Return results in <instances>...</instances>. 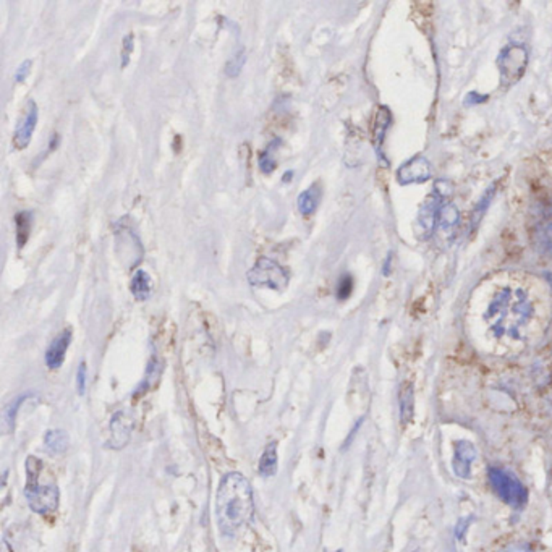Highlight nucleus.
<instances>
[{
  "label": "nucleus",
  "instance_id": "393cba45",
  "mask_svg": "<svg viewBox=\"0 0 552 552\" xmlns=\"http://www.w3.org/2000/svg\"><path fill=\"white\" fill-rule=\"evenodd\" d=\"M39 472H41V462L38 459H34V457H29L26 462V473H28L29 483H34V479L39 474Z\"/></svg>",
  "mask_w": 552,
  "mask_h": 552
},
{
  "label": "nucleus",
  "instance_id": "39448f33",
  "mask_svg": "<svg viewBox=\"0 0 552 552\" xmlns=\"http://www.w3.org/2000/svg\"><path fill=\"white\" fill-rule=\"evenodd\" d=\"M25 497L29 509H31L34 514L47 515L58 507L61 492H58L56 484L39 486L36 483H28L25 488Z\"/></svg>",
  "mask_w": 552,
  "mask_h": 552
},
{
  "label": "nucleus",
  "instance_id": "423d86ee",
  "mask_svg": "<svg viewBox=\"0 0 552 552\" xmlns=\"http://www.w3.org/2000/svg\"><path fill=\"white\" fill-rule=\"evenodd\" d=\"M499 68H501L502 80L514 85L526 68V51L520 46L506 47L499 56Z\"/></svg>",
  "mask_w": 552,
  "mask_h": 552
},
{
  "label": "nucleus",
  "instance_id": "f257e3e1",
  "mask_svg": "<svg viewBox=\"0 0 552 552\" xmlns=\"http://www.w3.org/2000/svg\"><path fill=\"white\" fill-rule=\"evenodd\" d=\"M534 316L530 293L521 287L506 285L492 295L484 311V323L497 340L516 342L525 337Z\"/></svg>",
  "mask_w": 552,
  "mask_h": 552
},
{
  "label": "nucleus",
  "instance_id": "ddd939ff",
  "mask_svg": "<svg viewBox=\"0 0 552 552\" xmlns=\"http://www.w3.org/2000/svg\"><path fill=\"white\" fill-rule=\"evenodd\" d=\"M441 209H442L441 194H439V192H436V194H432L431 198L426 201L423 209L420 212V225H421V231H423V236L431 235L436 222H439Z\"/></svg>",
  "mask_w": 552,
  "mask_h": 552
},
{
  "label": "nucleus",
  "instance_id": "7c9ffc66",
  "mask_svg": "<svg viewBox=\"0 0 552 552\" xmlns=\"http://www.w3.org/2000/svg\"><path fill=\"white\" fill-rule=\"evenodd\" d=\"M338 552H342V551H338Z\"/></svg>",
  "mask_w": 552,
  "mask_h": 552
},
{
  "label": "nucleus",
  "instance_id": "f3484780",
  "mask_svg": "<svg viewBox=\"0 0 552 552\" xmlns=\"http://www.w3.org/2000/svg\"><path fill=\"white\" fill-rule=\"evenodd\" d=\"M321 199V189L318 185H313L308 189H305L296 199V204H298V211L303 214V216H311V214L316 211V207L319 204Z\"/></svg>",
  "mask_w": 552,
  "mask_h": 552
},
{
  "label": "nucleus",
  "instance_id": "f03ea898",
  "mask_svg": "<svg viewBox=\"0 0 552 552\" xmlns=\"http://www.w3.org/2000/svg\"><path fill=\"white\" fill-rule=\"evenodd\" d=\"M216 515L221 531L227 536L248 525L254 515L253 489L249 481L239 472L227 473L217 489Z\"/></svg>",
  "mask_w": 552,
  "mask_h": 552
},
{
  "label": "nucleus",
  "instance_id": "6e6552de",
  "mask_svg": "<svg viewBox=\"0 0 552 552\" xmlns=\"http://www.w3.org/2000/svg\"><path fill=\"white\" fill-rule=\"evenodd\" d=\"M534 240L539 251L552 258V206L539 209L534 222Z\"/></svg>",
  "mask_w": 552,
  "mask_h": 552
},
{
  "label": "nucleus",
  "instance_id": "a211bd4d",
  "mask_svg": "<svg viewBox=\"0 0 552 552\" xmlns=\"http://www.w3.org/2000/svg\"><path fill=\"white\" fill-rule=\"evenodd\" d=\"M15 224H16L18 248H23L29 239V230H31V224H33V214L29 211L18 212L15 216Z\"/></svg>",
  "mask_w": 552,
  "mask_h": 552
},
{
  "label": "nucleus",
  "instance_id": "4468645a",
  "mask_svg": "<svg viewBox=\"0 0 552 552\" xmlns=\"http://www.w3.org/2000/svg\"><path fill=\"white\" fill-rule=\"evenodd\" d=\"M277 467H278L277 442H271V444H267V447L264 449V452H263V457L259 459L258 472L263 478H271L277 473Z\"/></svg>",
  "mask_w": 552,
  "mask_h": 552
},
{
  "label": "nucleus",
  "instance_id": "9d476101",
  "mask_svg": "<svg viewBox=\"0 0 552 552\" xmlns=\"http://www.w3.org/2000/svg\"><path fill=\"white\" fill-rule=\"evenodd\" d=\"M399 182L400 183H420L426 182L431 177V165L425 157L417 156L410 159L399 169Z\"/></svg>",
  "mask_w": 552,
  "mask_h": 552
},
{
  "label": "nucleus",
  "instance_id": "2eb2a0df",
  "mask_svg": "<svg viewBox=\"0 0 552 552\" xmlns=\"http://www.w3.org/2000/svg\"><path fill=\"white\" fill-rule=\"evenodd\" d=\"M130 290L136 300L145 301L151 296L152 292V283H151V277L146 271H136L135 276L132 277V282H130Z\"/></svg>",
  "mask_w": 552,
  "mask_h": 552
},
{
  "label": "nucleus",
  "instance_id": "412c9836",
  "mask_svg": "<svg viewBox=\"0 0 552 552\" xmlns=\"http://www.w3.org/2000/svg\"><path fill=\"white\" fill-rule=\"evenodd\" d=\"M457 221H459V212H457L455 207L452 204L444 206L441 209V216H439V222L442 224V227H452V225L457 224Z\"/></svg>",
  "mask_w": 552,
  "mask_h": 552
},
{
  "label": "nucleus",
  "instance_id": "6ab92c4d",
  "mask_svg": "<svg viewBox=\"0 0 552 552\" xmlns=\"http://www.w3.org/2000/svg\"><path fill=\"white\" fill-rule=\"evenodd\" d=\"M29 397H31L29 394H28V395L18 397V399H16L15 402L9 403V405L4 408V415H2V429H4V432H10L11 429H14V426H15V418H16V412H18V410H20L21 403L25 402V400H28Z\"/></svg>",
  "mask_w": 552,
  "mask_h": 552
},
{
  "label": "nucleus",
  "instance_id": "0eeeda50",
  "mask_svg": "<svg viewBox=\"0 0 552 552\" xmlns=\"http://www.w3.org/2000/svg\"><path fill=\"white\" fill-rule=\"evenodd\" d=\"M38 117H39L38 105H36L34 100H28L25 110H23L20 122H18L14 140H11L15 150L23 151L29 146V142H31V138H33V133L36 130V123H38Z\"/></svg>",
  "mask_w": 552,
  "mask_h": 552
},
{
  "label": "nucleus",
  "instance_id": "cd10ccee",
  "mask_svg": "<svg viewBox=\"0 0 552 552\" xmlns=\"http://www.w3.org/2000/svg\"><path fill=\"white\" fill-rule=\"evenodd\" d=\"M502 552H531V549L528 548L526 544H514L509 546V548H506Z\"/></svg>",
  "mask_w": 552,
  "mask_h": 552
},
{
  "label": "nucleus",
  "instance_id": "9b49d317",
  "mask_svg": "<svg viewBox=\"0 0 552 552\" xmlns=\"http://www.w3.org/2000/svg\"><path fill=\"white\" fill-rule=\"evenodd\" d=\"M132 437V421L123 412L115 413L110 421L109 447L123 449Z\"/></svg>",
  "mask_w": 552,
  "mask_h": 552
},
{
  "label": "nucleus",
  "instance_id": "bb28decb",
  "mask_svg": "<svg viewBox=\"0 0 552 552\" xmlns=\"http://www.w3.org/2000/svg\"><path fill=\"white\" fill-rule=\"evenodd\" d=\"M132 41H133V36L132 34H130V36H127V38H125L123 39V44H125V47H123V67H125V65H127V62H128V53H132V49H133V44L132 46H128V43H132Z\"/></svg>",
  "mask_w": 552,
  "mask_h": 552
},
{
  "label": "nucleus",
  "instance_id": "20e7f679",
  "mask_svg": "<svg viewBox=\"0 0 552 552\" xmlns=\"http://www.w3.org/2000/svg\"><path fill=\"white\" fill-rule=\"evenodd\" d=\"M248 282L253 287L271 288L276 292H282L288 285V274L281 264L269 258H259L246 274Z\"/></svg>",
  "mask_w": 552,
  "mask_h": 552
},
{
  "label": "nucleus",
  "instance_id": "b1692460",
  "mask_svg": "<svg viewBox=\"0 0 552 552\" xmlns=\"http://www.w3.org/2000/svg\"><path fill=\"white\" fill-rule=\"evenodd\" d=\"M86 376H88L86 363H85V361H83V363L78 366V373H76V387H78V394L80 395H85Z\"/></svg>",
  "mask_w": 552,
  "mask_h": 552
},
{
  "label": "nucleus",
  "instance_id": "f8f14e48",
  "mask_svg": "<svg viewBox=\"0 0 552 552\" xmlns=\"http://www.w3.org/2000/svg\"><path fill=\"white\" fill-rule=\"evenodd\" d=\"M70 342H71V330L70 329L62 330L61 334L53 338L49 348H47V352H46V365L49 366L51 370H58V368L63 365L65 355H67Z\"/></svg>",
  "mask_w": 552,
  "mask_h": 552
},
{
  "label": "nucleus",
  "instance_id": "1a4fd4ad",
  "mask_svg": "<svg viewBox=\"0 0 552 552\" xmlns=\"http://www.w3.org/2000/svg\"><path fill=\"white\" fill-rule=\"evenodd\" d=\"M477 447L468 441H459L455 442L454 449V459H452V468L454 473L459 478H470L472 474V465L477 460Z\"/></svg>",
  "mask_w": 552,
  "mask_h": 552
},
{
  "label": "nucleus",
  "instance_id": "a878e982",
  "mask_svg": "<svg viewBox=\"0 0 552 552\" xmlns=\"http://www.w3.org/2000/svg\"><path fill=\"white\" fill-rule=\"evenodd\" d=\"M29 68H31V61H25L20 67H18L16 73H15V83H23L26 80V76L29 73Z\"/></svg>",
  "mask_w": 552,
  "mask_h": 552
},
{
  "label": "nucleus",
  "instance_id": "7ed1b4c3",
  "mask_svg": "<svg viewBox=\"0 0 552 552\" xmlns=\"http://www.w3.org/2000/svg\"><path fill=\"white\" fill-rule=\"evenodd\" d=\"M489 483L496 494L502 499L507 506L514 509H524L526 504V489L521 481L506 468H489Z\"/></svg>",
  "mask_w": 552,
  "mask_h": 552
},
{
  "label": "nucleus",
  "instance_id": "4be33fe9",
  "mask_svg": "<svg viewBox=\"0 0 552 552\" xmlns=\"http://www.w3.org/2000/svg\"><path fill=\"white\" fill-rule=\"evenodd\" d=\"M271 150H272V146L267 147V150L261 152V156H259V169L266 175L271 174V172H274V169H276V160H274V157H272Z\"/></svg>",
  "mask_w": 552,
  "mask_h": 552
},
{
  "label": "nucleus",
  "instance_id": "c756f323",
  "mask_svg": "<svg viewBox=\"0 0 552 552\" xmlns=\"http://www.w3.org/2000/svg\"><path fill=\"white\" fill-rule=\"evenodd\" d=\"M548 278H549V282L552 283V274H548Z\"/></svg>",
  "mask_w": 552,
  "mask_h": 552
},
{
  "label": "nucleus",
  "instance_id": "5701e85b",
  "mask_svg": "<svg viewBox=\"0 0 552 552\" xmlns=\"http://www.w3.org/2000/svg\"><path fill=\"white\" fill-rule=\"evenodd\" d=\"M352 290H353V278L350 277L348 274H345L340 278V282H338V285H337V298L347 300L350 293H352Z\"/></svg>",
  "mask_w": 552,
  "mask_h": 552
},
{
  "label": "nucleus",
  "instance_id": "dca6fc26",
  "mask_svg": "<svg viewBox=\"0 0 552 552\" xmlns=\"http://www.w3.org/2000/svg\"><path fill=\"white\" fill-rule=\"evenodd\" d=\"M46 450L53 455H61L68 447V434L62 429L47 431L44 436Z\"/></svg>",
  "mask_w": 552,
  "mask_h": 552
},
{
  "label": "nucleus",
  "instance_id": "c85d7f7f",
  "mask_svg": "<svg viewBox=\"0 0 552 552\" xmlns=\"http://www.w3.org/2000/svg\"><path fill=\"white\" fill-rule=\"evenodd\" d=\"M292 175H293V172H292V170H290V172H287V174H285V175H283V178H282V180H283V182H290V180H292Z\"/></svg>",
  "mask_w": 552,
  "mask_h": 552
},
{
  "label": "nucleus",
  "instance_id": "aec40b11",
  "mask_svg": "<svg viewBox=\"0 0 552 552\" xmlns=\"http://www.w3.org/2000/svg\"><path fill=\"white\" fill-rule=\"evenodd\" d=\"M245 62H246V53H245V49L240 47L239 52H236L235 56L227 62V65H225V73H227L229 76H239Z\"/></svg>",
  "mask_w": 552,
  "mask_h": 552
}]
</instances>
